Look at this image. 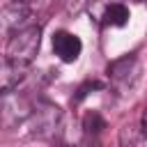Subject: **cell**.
I'll return each instance as SVG.
<instances>
[{
	"mask_svg": "<svg viewBox=\"0 0 147 147\" xmlns=\"http://www.w3.org/2000/svg\"><path fill=\"white\" fill-rule=\"evenodd\" d=\"M30 18H32V5L28 0H11L2 7V14H0L2 30L7 34H11V32L25 28V25H32Z\"/></svg>",
	"mask_w": 147,
	"mask_h": 147,
	"instance_id": "3957f363",
	"label": "cell"
},
{
	"mask_svg": "<svg viewBox=\"0 0 147 147\" xmlns=\"http://www.w3.org/2000/svg\"><path fill=\"white\" fill-rule=\"evenodd\" d=\"M92 2L94 0H67V14L69 16H78V14L87 11Z\"/></svg>",
	"mask_w": 147,
	"mask_h": 147,
	"instance_id": "30bf717a",
	"label": "cell"
},
{
	"mask_svg": "<svg viewBox=\"0 0 147 147\" xmlns=\"http://www.w3.org/2000/svg\"><path fill=\"white\" fill-rule=\"evenodd\" d=\"M25 76H28V64L5 57V62H2V67H0V92H2V94L14 92V90L18 87V83H23Z\"/></svg>",
	"mask_w": 147,
	"mask_h": 147,
	"instance_id": "8992f818",
	"label": "cell"
},
{
	"mask_svg": "<svg viewBox=\"0 0 147 147\" xmlns=\"http://www.w3.org/2000/svg\"><path fill=\"white\" fill-rule=\"evenodd\" d=\"M39 46H41V28L39 25H25V28L9 34L7 46H5V57L30 64L37 57Z\"/></svg>",
	"mask_w": 147,
	"mask_h": 147,
	"instance_id": "6da1fadb",
	"label": "cell"
},
{
	"mask_svg": "<svg viewBox=\"0 0 147 147\" xmlns=\"http://www.w3.org/2000/svg\"><path fill=\"white\" fill-rule=\"evenodd\" d=\"M83 129H85V133L96 136V133H101V131L106 129V119L101 117L99 110H90V113L83 117Z\"/></svg>",
	"mask_w": 147,
	"mask_h": 147,
	"instance_id": "9c48e42d",
	"label": "cell"
},
{
	"mask_svg": "<svg viewBox=\"0 0 147 147\" xmlns=\"http://www.w3.org/2000/svg\"><path fill=\"white\" fill-rule=\"evenodd\" d=\"M53 51L62 62H76L80 51H83V41L67 30H57L53 34Z\"/></svg>",
	"mask_w": 147,
	"mask_h": 147,
	"instance_id": "5b68a950",
	"label": "cell"
},
{
	"mask_svg": "<svg viewBox=\"0 0 147 147\" xmlns=\"http://www.w3.org/2000/svg\"><path fill=\"white\" fill-rule=\"evenodd\" d=\"M133 62H136L133 53H131V55H124V57H119V60H115V62H110V64H108V76L115 78V80L126 78V74L131 71V64H133Z\"/></svg>",
	"mask_w": 147,
	"mask_h": 147,
	"instance_id": "ba28073f",
	"label": "cell"
},
{
	"mask_svg": "<svg viewBox=\"0 0 147 147\" xmlns=\"http://www.w3.org/2000/svg\"><path fill=\"white\" fill-rule=\"evenodd\" d=\"M32 115V106L28 103L25 96L18 92H7L2 94V124L5 126H16L21 122H28Z\"/></svg>",
	"mask_w": 147,
	"mask_h": 147,
	"instance_id": "277c9868",
	"label": "cell"
},
{
	"mask_svg": "<svg viewBox=\"0 0 147 147\" xmlns=\"http://www.w3.org/2000/svg\"><path fill=\"white\" fill-rule=\"evenodd\" d=\"M101 87V83H96V80H87V83H83L80 87H78V92H76V96H74V103H80L92 90H99Z\"/></svg>",
	"mask_w": 147,
	"mask_h": 147,
	"instance_id": "8fae6325",
	"label": "cell"
},
{
	"mask_svg": "<svg viewBox=\"0 0 147 147\" xmlns=\"http://www.w3.org/2000/svg\"><path fill=\"white\" fill-rule=\"evenodd\" d=\"M101 23L108 25V28H122V25H126L129 23V7L122 5V2L106 5L103 16H101Z\"/></svg>",
	"mask_w": 147,
	"mask_h": 147,
	"instance_id": "52a82bcc",
	"label": "cell"
},
{
	"mask_svg": "<svg viewBox=\"0 0 147 147\" xmlns=\"http://www.w3.org/2000/svg\"><path fill=\"white\" fill-rule=\"evenodd\" d=\"M140 131H142V136L147 138V108H145V113H142V119H140Z\"/></svg>",
	"mask_w": 147,
	"mask_h": 147,
	"instance_id": "7c38bea8",
	"label": "cell"
},
{
	"mask_svg": "<svg viewBox=\"0 0 147 147\" xmlns=\"http://www.w3.org/2000/svg\"><path fill=\"white\" fill-rule=\"evenodd\" d=\"M30 129L34 136H41V138H53L60 126H62V110L48 101H41L32 108V115H30Z\"/></svg>",
	"mask_w": 147,
	"mask_h": 147,
	"instance_id": "7a4b0ae2",
	"label": "cell"
}]
</instances>
